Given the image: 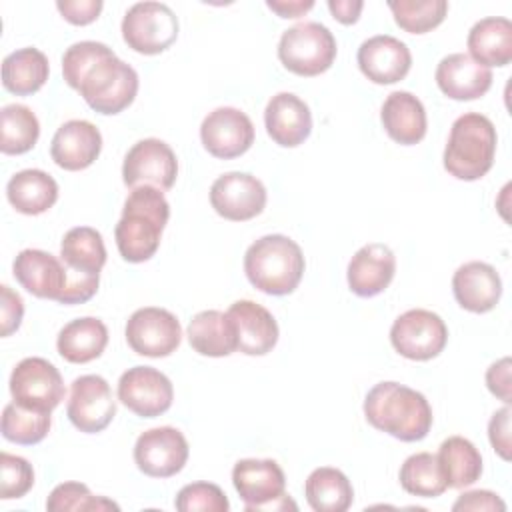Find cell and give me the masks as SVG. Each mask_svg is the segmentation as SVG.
<instances>
[{"label": "cell", "mask_w": 512, "mask_h": 512, "mask_svg": "<svg viewBox=\"0 0 512 512\" xmlns=\"http://www.w3.org/2000/svg\"><path fill=\"white\" fill-rule=\"evenodd\" d=\"M64 82L78 90L86 104L104 116L120 114L138 94L136 70L120 60L112 48L96 40H82L62 56Z\"/></svg>", "instance_id": "cell-1"}, {"label": "cell", "mask_w": 512, "mask_h": 512, "mask_svg": "<svg viewBox=\"0 0 512 512\" xmlns=\"http://www.w3.org/2000/svg\"><path fill=\"white\" fill-rule=\"evenodd\" d=\"M364 416L380 432L402 442H418L432 428V408L426 396L398 382H378L364 398Z\"/></svg>", "instance_id": "cell-2"}, {"label": "cell", "mask_w": 512, "mask_h": 512, "mask_svg": "<svg viewBox=\"0 0 512 512\" xmlns=\"http://www.w3.org/2000/svg\"><path fill=\"white\" fill-rule=\"evenodd\" d=\"M168 218L170 204L162 190L154 186L132 188L114 228L120 256L132 264L150 260L160 246V236Z\"/></svg>", "instance_id": "cell-3"}, {"label": "cell", "mask_w": 512, "mask_h": 512, "mask_svg": "<svg viewBox=\"0 0 512 512\" xmlns=\"http://www.w3.org/2000/svg\"><path fill=\"white\" fill-rule=\"evenodd\" d=\"M304 254L284 234H266L244 254V272L250 284L270 296H284L298 288L304 276Z\"/></svg>", "instance_id": "cell-4"}, {"label": "cell", "mask_w": 512, "mask_h": 512, "mask_svg": "<svg viewBox=\"0 0 512 512\" xmlns=\"http://www.w3.org/2000/svg\"><path fill=\"white\" fill-rule=\"evenodd\" d=\"M496 144V128L488 116L478 112L458 116L444 148L446 172L464 182L480 180L494 164Z\"/></svg>", "instance_id": "cell-5"}, {"label": "cell", "mask_w": 512, "mask_h": 512, "mask_svg": "<svg viewBox=\"0 0 512 512\" xmlns=\"http://www.w3.org/2000/svg\"><path fill=\"white\" fill-rule=\"evenodd\" d=\"M60 260L68 272V284L60 304L88 302L100 284V270L106 264L102 234L90 226L70 228L60 242Z\"/></svg>", "instance_id": "cell-6"}, {"label": "cell", "mask_w": 512, "mask_h": 512, "mask_svg": "<svg viewBox=\"0 0 512 512\" xmlns=\"http://www.w3.org/2000/svg\"><path fill=\"white\" fill-rule=\"evenodd\" d=\"M336 38L320 22H300L282 32L278 58L286 70L298 76H318L336 58Z\"/></svg>", "instance_id": "cell-7"}, {"label": "cell", "mask_w": 512, "mask_h": 512, "mask_svg": "<svg viewBox=\"0 0 512 512\" xmlns=\"http://www.w3.org/2000/svg\"><path fill=\"white\" fill-rule=\"evenodd\" d=\"M232 484L246 510H296L286 494V476L276 460L244 458L232 468Z\"/></svg>", "instance_id": "cell-8"}, {"label": "cell", "mask_w": 512, "mask_h": 512, "mask_svg": "<svg viewBox=\"0 0 512 512\" xmlns=\"http://www.w3.org/2000/svg\"><path fill=\"white\" fill-rule=\"evenodd\" d=\"M122 38L138 54H160L176 42L178 18L168 4L136 2L122 18Z\"/></svg>", "instance_id": "cell-9"}, {"label": "cell", "mask_w": 512, "mask_h": 512, "mask_svg": "<svg viewBox=\"0 0 512 512\" xmlns=\"http://www.w3.org/2000/svg\"><path fill=\"white\" fill-rule=\"evenodd\" d=\"M390 342L400 356L426 362L444 350L448 342V328L436 312L414 308L394 320L390 328Z\"/></svg>", "instance_id": "cell-10"}, {"label": "cell", "mask_w": 512, "mask_h": 512, "mask_svg": "<svg viewBox=\"0 0 512 512\" xmlns=\"http://www.w3.org/2000/svg\"><path fill=\"white\" fill-rule=\"evenodd\" d=\"M10 394L14 402L24 408L52 412L64 400L66 388L58 368L52 362L30 356L20 360L12 370Z\"/></svg>", "instance_id": "cell-11"}, {"label": "cell", "mask_w": 512, "mask_h": 512, "mask_svg": "<svg viewBox=\"0 0 512 512\" xmlns=\"http://www.w3.org/2000/svg\"><path fill=\"white\" fill-rule=\"evenodd\" d=\"M128 346L148 358L170 356L182 342V326L178 318L158 306L138 308L126 322Z\"/></svg>", "instance_id": "cell-12"}, {"label": "cell", "mask_w": 512, "mask_h": 512, "mask_svg": "<svg viewBox=\"0 0 512 512\" xmlns=\"http://www.w3.org/2000/svg\"><path fill=\"white\" fill-rule=\"evenodd\" d=\"M178 176V160L174 150L158 138L138 140L124 156L122 180L128 188L154 186L170 190Z\"/></svg>", "instance_id": "cell-13"}, {"label": "cell", "mask_w": 512, "mask_h": 512, "mask_svg": "<svg viewBox=\"0 0 512 512\" xmlns=\"http://www.w3.org/2000/svg\"><path fill=\"white\" fill-rule=\"evenodd\" d=\"M66 416L80 432H102L116 416V400L110 384L98 374L78 376L70 386Z\"/></svg>", "instance_id": "cell-14"}, {"label": "cell", "mask_w": 512, "mask_h": 512, "mask_svg": "<svg viewBox=\"0 0 512 512\" xmlns=\"http://www.w3.org/2000/svg\"><path fill=\"white\" fill-rule=\"evenodd\" d=\"M188 442L178 428L158 426L142 432L134 444V462L152 478H170L188 462Z\"/></svg>", "instance_id": "cell-15"}, {"label": "cell", "mask_w": 512, "mask_h": 512, "mask_svg": "<svg viewBox=\"0 0 512 512\" xmlns=\"http://www.w3.org/2000/svg\"><path fill=\"white\" fill-rule=\"evenodd\" d=\"M266 198L264 184L248 172H226L210 186L214 212L232 222H246L262 214Z\"/></svg>", "instance_id": "cell-16"}, {"label": "cell", "mask_w": 512, "mask_h": 512, "mask_svg": "<svg viewBox=\"0 0 512 512\" xmlns=\"http://www.w3.org/2000/svg\"><path fill=\"white\" fill-rule=\"evenodd\" d=\"M118 400L136 416L156 418L174 400V388L166 374L152 366L128 368L118 380Z\"/></svg>", "instance_id": "cell-17"}, {"label": "cell", "mask_w": 512, "mask_h": 512, "mask_svg": "<svg viewBox=\"0 0 512 512\" xmlns=\"http://www.w3.org/2000/svg\"><path fill=\"white\" fill-rule=\"evenodd\" d=\"M200 140L214 158H238L254 144V124L246 112L220 106L202 120Z\"/></svg>", "instance_id": "cell-18"}, {"label": "cell", "mask_w": 512, "mask_h": 512, "mask_svg": "<svg viewBox=\"0 0 512 512\" xmlns=\"http://www.w3.org/2000/svg\"><path fill=\"white\" fill-rule=\"evenodd\" d=\"M358 68L374 84L400 82L412 66L410 48L388 34H378L364 40L358 48Z\"/></svg>", "instance_id": "cell-19"}, {"label": "cell", "mask_w": 512, "mask_h": 512, "mask_svg": "<svg viewBox=\"0 0 512 512\" xmlns=\"http://www.w3.org/2000/svg\"><path fill=\"white\" fill-rule=\"evenodd\" d=\"M12 270L14 278L22 284V288L38 298L60 302L68 284V272L64 262L58 256L38 248L22 250L14 258Z\"/></svg>", "instance_id": "cell-20"}, {"label": "cell", "mask_w": 512, "mask_h": 512, "mask_svg": "<svg viewBox=\"0 0 512 512\" xmlns=\"http://www.w3.org/2000/svg\"><path fill=\"white\" fill-rule=\"evenodd\" d=\"M102 150V134L88 120L64 122L50 142V156L56 166L78 172L94 164Z\"/></svg>", "instance_id": "cell-21"}, {"label": "cell", "mask_w": 512, "mask_h": 512, "mask_svg": "<svg viewBox=\"0 0 512 512\" xmlns=\"http://www.w3.org/2000/svg\"><path fill=\"white\" fill-rule=\"evenodd\" d=\"M264 126L278 146L296 148L312 132V112L296 94L278 92L266 104Z\"/></svg>", "instance_id": "cell-22"}, {"label": "cell", "mask_w": 512, "mask_h": 512, "mask_svg": "<svg viewBox=\"0 0 512 512\" xmlns=\"http://www.w3.org/2000/svg\"><path fill=\"white\" fill-rule=\"evenodd\" d=\"M396 272L394 252L380 242L362 246L348 262L346 278L350 290L360 298H372L384 292Z\"/></svg>", "instance_id": "cell-23"}, {"label": "cell", "mask_w": 512, "mask_h": 512, "mask_svg": "<svg viewBox=\"0 0 512 512\" xmlns=\"http://www.w3.org/2000/svg\"><path fill=\"white\" fill-rule=\"evenodd\" d=\"M452 292L456 302L474 314H484L496 308L502 296V280L494 266L472 260L462 264L452 276Z\"/></svg>", "instance_id": "cell-24"}, {"label": "cell", "mask_w": 512, "mask_h": 512, "mask_svg": "<svg viewBox=\"0 0 512 512\" xmlns=\"http://www.w3.org/2000/svg\"><path fill=\"white\" fill-rule=\"evenodd\" d=\"M436 84L452 100H476L492 86L490 68L474 62L468 54L456 52L444 56L436 66Z\"/></svg>", "instance_id": "cell-25"}, {"label": "cell", "mask_w": 512, "mask_h": 512, "mask_svg": "<svg viewBox=\"0 0 512 512\" xmlns=\"http://www.w3.org/2000/svg\"><path fill=\"white\" fill-rule=\"evenodd\" d=\"M238 336V350L246 356H264L278 342V324L270 310L252 300H236L226 312Z\"/></svg>", "instance_id": "cell-26"}, {"label": "cell", "mask_w": 512, "mask_h": 512, "mask_svg": "<svg viewBox=\"0 0 512 512\" xmlns=\"http://www.w3.org/2000/svg\"><path fill=\"white\" fill-rule=\"evenodd\" d=\"M380 120L386 134L402 146L418 144L426 136V110L424 104L412 92H390L382 104Z\"/></svg>", "instance_id": "cell-27"}, {"label": "cell", "mask_w": 512, "mask_h": 512, "mask_svg": "<svg viewBox=\"0 0 512 512\" xmlns=\"http://www.w3.org/2000/svg\"><path fill=\"white\" fill-rule=\"evenodd\" d=\"M468 56L490 68L506 66L512 60V22L502 16H488L478 20L466 38Z\"/></svg>", "instance_id": "cell-28"}, {"label": "cell", "mask_w": 512, "mask_h": 512, "mask_svg": "<svg viewBox=\"0 0 512 512\" xmlns=\"http://www.w3.org/2000/svg\"><path fill=\"white\" fill-rule=\"evenodd\" d=\"M188 342L194 352L210 358L230 356L238 350L232 318L220 310H202L188 324Z\"/></svg>", "instance_id": "cell-29"}, {"label": "cell", "mask_w": 512, "mask_h": 512, "mask_svg": "<svg viewBox=\"0 0 512 512\" xmlns=\"http://www.w3.org/2000/svg\"><path fill=\"white\" fill-rule=\"evenodd\" d=\"M6 196L16 212L38 216L56 204L58 184L48 172L38 168H26L16 172L8 180Z\"/></svg>", "instance_id": "cell-30"}, {"label": "cell", "mask_w": 512, "mask_h": 512, "mask_svg": "<svg viewBox=\"0 0 512 512\" xmlns=\"http://www.w3.org/2000/svg\"><path fill=\"white\" fill-rule=\"evenodd\" d=\"M108 344V328L100 318L84 316L68 322L56 340L58 354L72 364L96 360Z\"/></svg>", "instance_id": "cell-31"}, {"label": "cell", "mask_w": 512, "mask_h": 512, "mask_svg": "<svg viewBox=\"0 0 512 512\" xmlns=\"http://www.w3.org/2000/svg\"><path fill=\"white\" fill-rule=\"evenodd\" d=\"M50 74V64L38 48H20L2 60V84L16 96H30L38 92Z\"/></svg>", "instance_id": "cell-32"}, {"label": "cell", "mask_w": 512, "mask_h": 512, "mask_svg": "<svg viewBox=\"0 0 512 512\" xmlns=\"http://www.w3.org/2000/svg\"><path fill=\"white\" fill-rule=\"evenodd\" d=\"M304 496L316 512H344L352 506L354 490L342 470L320 466L306 478Z\"/></svg>", "instance_id": "cell-33"}, {"label": "cell", "mask_w": 512, "mask_h": 512, "mask_svg": "<svg viewBox=\"0 0 512 512\" xmlns=\"http://www.w3.org/2000/svg\"><path fill=\"white\" fill-rule=\"evenodd\" d=\"M448 488H466L482 474V456L464 436H450L440 444L436 454Z\"/></svg>", "instance_id": "cell-34"}, {"label": "cell", "mask_w": 512, "mask_h": 512, "mask_svg": "<svg viewBox=\"0 0 512 512\" xmlns=\"http://www.w3.org/2000/svg\"><path fill=\"white\" fill-rule=\"evenodd\" d=\"M400 486L420 498H436L446 492V480L442 474V468L438 464L436 454L430 452H418L404 460L400 468Z\"/></svg>", "instance_id": "cell-35"}, {"label": "cell", "mask_w": 512, "mask_h": 512, "mask_svg": "<svg viewBox=\"0 0 512 512\" xmlns=\"http://www.w3.org/2000/svg\"><path fill=\"white\" fill-rule=\"evenodd\" d=\"M2 140L0 150L4 154H24L32 150L40 136V122L36 114L24 104H8L0 112Z\"/></svg>", "instance_id": "cell-36"}, {"label": "cell", "mask_w": 512, "mask_h": 512, "mask_svg": "<svg viewBox=\"0 0 512 512\" xmlns=\"http://www.w3.org/2000/svg\"><path fill=\"white\" fill-rule=\"evenodd\" d=\"M50 424V412L30 410L16 402L6 404L2 412V436L22 446L42 442L50 430Z\"/></svg>", "instance_id": "cell-37"}, {"label": "cell", "mask_w": 512, "mask_h": 512, "mask_svg": "<svg viewBox=\"0 0 512 512\" xmlns=\"http://www.w3.org/2000/svg\"><path fill=\"white\" fill-rule=\"evenodd\" d=\"M396 24L410 34H424L440 26L448 12L446 0H390Z\"/></svg>", "instance_id": "cell-38"}, {"label": "cell", "mask_w": 512, "mask_h": 512, "mask_svg": "<svg viewBox=\"0 0 512 512\" xmlns=\"http://www.w3.org/2000/svg\"><path fill=\"white\" fill-rule=\"evenodd\" d=\"M46 510L50 512H102V510H120V506L104 496H94L90 488L82 482H62L58 484L48 500H46Z\"/></svg>", "instance_id": "cell-39"}, {"label": "cell", "mask_w": 512, "mask_h": 512, "mask_svg": "<svg viewBox=\"0 0 512 512\" xmlns=\"http://www.w3.org/2000/svg\"><path fill=\"white\" fill-rule=\"evenodd\" d=\"M174 506L180 512H228L230 502L220 486L212 482H192L180 488Z\"/></svg>", "instance_id": "cell-40"}, {"label": "cell", "mask_w": 512, "mask_h": 512, "mask_svg": "<svg viewBox=\"0 0 512 512\" xmlns=\"http://www.w3.org/2000/svg\"><path fill=\"white\" fill-rule=\"evenodd\" d=\"M34 486L32 464L16 454H0V498L12 500L22 498Z\"/></svg>", "instance_id": "cell-41"}, {"label": "cell", "mask_w": 512, "mask_h": 512, "mask_svg": "<svg viewBox=\"0 0 512 512\" xmlns=\"http://www.w3.org/2000/svg\"><path fill=\"white\" fill-rule=\"evenodd\" d=\"M510 406L506 404L504 408L496 410L488 422V438H490V444L494 448V452L502 458V460H510Z\"/></svg>", "instance_id": "cell-42"}, {"label": "cell", "mask_w": 512, "mask_h": 512, "mask_svg": "<svg viewBox=\"0 0 512 512\" xmlns=\"http://www.w3.org/2000/svg\"><path fill=\"white\" fill-rule=\"evenodd\" d=\"M102 0H58L56 8L62 18L74 26L92 24L102 12Z\"/></svg>", "instance_id": "cell-43"}, {"label": "cell", "mask_w": 512, "mask_h": 512, "mask_svg": "<svg viewBox=\"0 0 512 512\" xmlns=\"http://www.w3.org/2000/svg\"><path fill=\"white\" fill-rule=\"evenodd\" d=\"M0 324H2V336H10L16 332L22 324L24 316V302L18 292H14L10 286H0Z\"/></svg>", "instance_id": "cell-44"}, {"label": "cell", "mask_w": 512, "mask_h": 512, "mask_svg": "<svg viewBox=\"0 0 512 512\" xmlns=\"http://www.w3.org/2000/svg\"><path fill=\"white\" fill-rule=\"evenodd\" d=\"M452 510H490V512H504L506 504L504 500L490 492V490H470L458 496V500L452 504Z\"/></svg>", "instance_id": "cell-45"}, {"label": "cell", "mask_w": 512, "mask_h": 512, "mask_svg": "<svg viewBox=\"0 0 512 512\" xmlns=\"http://www.w3.org/2000/svg\"><path fill=\"white\" fill-rule=\"evenodd\" d=\"M510 358H502L494 364H490V368L486 370V386L488 390L500 398L504 404H510L512 402V396H510Z\"/></svg>", "instance_id": "cell-46"}, {"label": "cell", "mask_w": 512, "mask_h": 512, "mask_svg": "<svg viewBox=\"0 0 512 512\" xmlns=\"http://www.w3.org/2000/svg\"><path fill=\"white\" fill-rule=\"evenodd\" d=\"M364 2L360 0H328V10L342 24H354L360 18Z\"/></svg>", "instance_id": "cell-47"}, {"label": "cell", "mask_w": 512, "mask_h": 512, "mask_svg": "<svg viewBox=\"0 0 512 512\" xmlns=\"http://www.w3.org/2000/svg\"><path fill=\"white\" fill-rule=\"evenodd\" d=\"M266 6L280 18H298L314 8L312 0H268Z\"/></svg>", "instance_id": "cell-48"}]
</instances>
